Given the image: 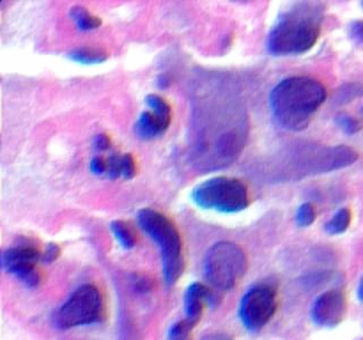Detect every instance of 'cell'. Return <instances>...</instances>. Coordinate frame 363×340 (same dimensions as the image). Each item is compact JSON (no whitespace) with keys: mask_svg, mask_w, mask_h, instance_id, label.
Instances as JSON below:
<instances>
[{"mask_svg":"<svg viewBox=\"0 0 363 340\" xmlns=\"http://www.w3.org/2000/svg\"><path fill=\"white\" fill-rule=\"evenodd\" d=\"M324 100L326 89L319 80L291 76L271 90L270 109L278 126L287 131H303Z\"/></svg>","mask_w":363,"mask_h":340,"instance_id":"1","label":"cell"},{"mask_svg":"<svg viewBox=\"0 0 363 340\" xmlns=\"http://www.w3.org/2000/svg\"><path fill=\"white\" fill-rule=\"evenodd\" d=\"M321 4L301 2L282 13L268 34V52L271 55H300L317 43L322 22Z\"/></svg>","mask_w":363,"mask_h":340,"instance_id":"2","label":"cell"},{"mask_svg":"<svg viewBox=\"0 0 363 340\" xmlns=\"http://www.w3.org/2000/svg\"><path fill=\"white\" fill-rule=\"evenodd\" d=\"M139 225L144 232H147L160 245L161 257H163L165 284L170 287L179 280L184 269L183 241H181L179 231L172 220L154 210H140Z\"/></svg>","mask_w":363,"mask_h":340,"instance_id":"3","label":"cell"},{"mask_svg":"<svg viewBox=\"0 0 363 340\" xmlns=\"http://www.w3.org/2000/svg\"><path fill=\"white\" fill-rule=\"evenodd\" d=\"M248 261L245 252L231 241H218L204 259V277L214 289H233L247 273Z\"/></svg>","mask_w":363,"mask_h":340,"instance_id":"4","label":"cell"},{"mask_svg":"<svg viewBox=\"0 0 363 340\" xmlns=\"http://www.w3.org/2000/svg\"><path fill=\"white\" fill-rule=\"evenodd\" d=\"M191 200L203 210L240 213L248 208L250 197L243 181L234 177H213L191 191Z\"/></svg>","mask_w":363,"mask_h":340,"instance_id":"5","label":"cell"},{"mask_svg":"<svg viewBox=\"0 0 363 340\" xmlns=\"http://www.w3.org/2000/svg\"><path fill=\"white\" fill-rule=\"evenodd\" d=\"M105 315V301L96 285H80L53 314V326L59 329H69L75 326L93 325L102 321Z\"/></svg>","mask_w":363,"mask_h":340,"instance_id":"6","label":"cell"},{"mask_svg":"<svg viewBox=\"0 0 363 340\" xmlns=\"http://www.w3.org/2000/svg\"><path fill=\"white\" fill-rule=\"evenodd\" d=\"M277 312V291L270 285L252 287L241 298L240 319L250 332H259Z\"/></svg>","mask_w":363,"mask_h":340,"instance_id":"7","label":"cell"},{"mask_svg":"<svg viewBox=\"0 0 363 340\" xmlns=\"http://www.w3.org/2000/svg\"><path fill=\"white\" fill-rule=\"evenodd\" d=\"M43 259V252L30 241H20L2 254V266L6 271L15 275L27 287H38L41 282V273L38 269V261Z\"/></svg>","mask_w":363,"mask_h":340,"instance_id":"8","label":"cell"},{"mask_svg":"<svg viewBox=\"0 0 363 340\" xmlns=\"http://www.w3.org/2000/svg\"><path fill=\"white\" fill-rule=\"evenodd\" d=\"M345 314V296L341 291L322 292L312 305V321L319 326L334 328L341 325Z\"/></svg>","mask_w":363,"mask_h":340,"instance_id":"9","label":"cell"},{"mask_svg":"<svg viewBox=\"0 0 363 340\" xmlns=\"http://www.w3.org/2000/svg\"><path fill=\"white\" fill-rule=\"evenodd\" d=\"M206 303L210 305H217L218 298L207 285L204 284H191L186 289L184 294V311H186V321L191 325H197L203 318V308Z\"/></svg>","mask_w":363,"mask_h":340,"instance_id":"10","label":"cell"},{"mask_svg":"<svg viewBox=\"0 0 363 340\" xmlns=\"http://www.w3.org/2000/svg\"><path fill=\"white\" fill-rule=\"evenodd\" d=\"M107 160H109V172H107V176L110 179H117V177L131 179V177H135L137 163L131 154H110Z\"/></svg>","mask_w":363,"mask_h":340,"instance_id":"11","label":"cell"},{"mask_svg":"<svg viewBox=\"0 0 363 340\" xmlns=\"http://www.w3.org/2000/svg\"><path fill=\"white\" fill-rule=\"evenodd\" d=\"M167 128L169 126H167V124H165L154 112H142L135 124L137 135L144 140L156 139V137H160L161 133L167 131Z\"/></svg>","mask_w":363,"mask_h":340,"instance_id":"12","label":"cell"},{"mask_svg":"<svg viewBox=\"0 0 363 340\" xmlns=\"http://www.w3.org/2000/svg\"><path fill=\"white\" fill-rule=\"evenodd\" d=\"M110 229H112L114 236H116L123 248H133L137 245V234L130 224L123 220H116L112 222Z\"/></svg>","mask_w":363,"mask_h":340,"instance_id":"13","label":"cell"},{"mask_svg":"<svg viewBox=\"0 0 363 340\" xmlns=\"http://www.w3.org/2000/svg\"><path fill=\"white\" fill-rule=\"evenodd\" d=\"M69 16L75 20L76 27H78L80 30H94L102 25V20L96 18L94 15H90L85 8H82V6H75V8H71Z\"/></svg>","mask_w":363,"mask_h":340,"instance_id":"14","label":"cell"},{"mask_svg":"<svg viewBox=\"0 0 363 340\" xmlns=\"http://www.w3.org/2000/svg\"><path fill=\"white\" fill-rule=\"evenodd\" d=\"M146 103L151 109V112L156 114L167 126H170V121H172V109H170V105L163 97L156 96V94H149V96L146 97Z\"/></svg>","mask_w":363,"mask_h":340,"instance_id":"15","label":"cell"},{"mask_svg":"<svg viewBox=\"0 0 363 340\" xmlns=\"http://www.w3.org/2000/svg\"><path fill=\"white\" fill-rule=\"evenodd\" d=\"M69 59L80 64H102L107 60V53L94 48H78L69 53Z\"/></svg>","mask_w":363,"mask_h":340,"instance_id":"16","label":"cell"},{"mask_svg":"<svg viewBox=\"0 0 363 340\" xmlns=\"http://www.w3.org/2000/svg\"><path fill=\"white\" fill-rule=\"evenodd\" d=\"M349 224H351V211H349L348 208H344V210L337 211L335 217L324 225V231L328 232V234L337 236V234H342V232L348 231Z\"/></svg>","mask_w":363,"mask_h":340,"instance_id":"17","label":"cell"},{"mask_svg":"<svg viewBox=\"0 0 363 340\" xmlns=\"http://www.w3.org/2000/svg\"><path fill=\"white\" fill-rule=\"evenodd\" d=\"M191 329H193V325L190 321H179L170 328L169 332V340H193L191 336Z\"/></svg>","mask_w":363,"mask_h":340,"instance_id":"18","label":"cell"},{"mask_svg":"<svg viewBox=\"0 0 363 340\" xmlns=\"http://www.w3.org/2000/svg\"><path fill=\"white\" fill-rule=\"evenodd\" d=\"M314 220H315L314 206L308 204V202L301 204V206L298 208V211H296V224L300 225V227H308L310 224H314Z\"/></svg>","mask_w":363,"mask_h":340,"instance_id":"19","label":"cell"},{"mask_svg":"<svg viewBox=\"0 0 363 340\" xmlns=\"http://www.w3.org/2000/svg\"><path fill=\"white\" fill-rule=\"evenodd\" d=\"M337 124L341 126V130L348 135L356 133V131H359V128H362L358 121H356L355 117L348 116V114H341V116L337 117Z\"/></svg>","mask_w":363,"mask_h":340,"instance_id":"20","label":"cell"},{"mask_svg":"<svg viewBox=\"0 0 363 340\" xmlns=\"http://www.w3.org/2000/svg\"><path fill=\"white\" fill-rule=\"evenodd\" d=\"M90 170L96 176H107V172H109V160L105 156H102V154H97L90 161Z\"/></svg>","mask_w":363,"mask_h":340,"instance_id":"21","label":"cell"},{"mask_svg":"<svg viewBox=\"0 0 363 340\" xmlns=\"http://www.w3.org/2000/svg\"><path fill=\"white\" fill-rule=\"evenodd\" d=\"M131 282H133V287H135L139 292H147L153 289V280L147 278L146 275H133V277H131Z\"/></svg>","mask_w":363,"mask_h":340,"instance_id":"22","label":"cell"},{"mask_svg":"<svg viewBox=\"0 0 363 340\" xmlns=\"http://www.w3.org/2000/svg\"><path fill=\"white\" fill-rule=\"evenodd\" d=\"M59 254H60L59 245L48 243V245H46V247H45V250H43V259H41V261H43V262H53V261H57V257H59Z\"/></svg>","mask_w":363,"mask_h":340,"instance_id":"23","label":"cell"},{"mask_svg":"<svg viewBox=\"0 0 363 340\" xmlns=\"http://www.w3.org/2000/svg\"><path fill=\"white\" fill-rule=\"evenodd\" d=\"M94 147H96L100 153H103V151H109L110 147H112V140H110L109 135H105V133L97 135L96 139H94Z\"/></svg>","mask_w":363,"mask_h":340,"instance_id":"24","label":"cell"},{"mask_svg":"<svg viewBox=\"0 0 363 340\" xmlns=\"http://www.w3.org/2000/svg\"><path fill=\"white\" fill-rule=\"evenodd\" d=\"M203 340H233L225 333H210V335H204Z\"/></svg>","mask_w":363,"mask_h":340,"instance_id":"25","label":"cell"},{"mask_svg":"<svg viewBox=\"0 0 363 340\" xmlns=\"http://www.w3.org/2000/svg\"><path fill=\"white\" fill-rule=\"evenodd\" d=\"M352 34H355L356 38H363V22H356L352 25Z\"/></svg>","mask_w":363,"mask_h":340,"instance_id":"26","label":"cell"},{"mask_svg":"<svg viewBox=\"0 0 363 340\" xmlns=\"http://www.w3.org/2000/svg\"><path fill=\"white\" fill-rule=\"evenodd\" d=\"M358 298H359V301H363V278H362V282H359V287H358Z\"/></svg>","mask_w":363,"mask_h":340,"instance_id":"27","label":"cell"},{"mask_svg":"<svg viewBox=\"0 0 363 340\" xmlns=\"http://www.w3.org/2000/svg\"><path fill=\"white\" fill-rule=\"evenodd\" d=\"M362 112H363V109H362Z\"/></svg>","mask_w":363,"mask_h":340,"instance_id":"28","label":"cell"}]
</instances>
